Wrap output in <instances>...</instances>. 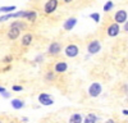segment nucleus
Instances as JSON below:
<instances>
[{
	"mask_svg": "<svg viewBox=\"0 0 128 123\" xmlns=\"http://www.w3.org/2000/svg\"><path fill=\"white\" fill-rule=\"evenodd\" d=\"M101 85L98 84V82H94V84L88 87V95L92 96V98H96V96H99L101 94Z\"/></svg>",
	"mask_w": 128,
	"mask_h": 123,
	"instance_id": "f257e3e1",
	"label": "nucleus"
},
{
	"mask_svg": "<svg viewBox=\"0 0 128 123\" xmlns=\"http://www.w3.org/2000/svg\"><path fill=\"white\" fill-rule=\"evenodd\" d=\"M87 50H88L90 54H96V53H99V51L101 50V44H100V41H99V40L91 41V42L88 44V46H87Z\"/></svg>",
	"mask_w": 128,
	"mask_h": 123,
	"instance_id": "f03ea898",
	"label": "nucleus"
},
{
	"mask_svg": "<svg viewBox=\"0 0 128 123\" xmlns=\"http://www.w3.org/2000/svg\"><path fill=\"white\" fill-rule=\"evenodd\" d=\"M78 46L77 45H74V44H72V45H68L67 48H66V55L67 56H69V58H74V56H77L78 55Z\"/></svg>",
	"mask_w": 128,
	"mask_h": 123,
	"instance_id": "7ed1b4c3",
	"label": "nucleus"
},
{
	"mask_svg": "<svg viewBox=\"0 0 128 123\" xmlns=\"http://www.w3.org/2000/svg\"><path fill=\"white\" fill-rule=\"evenodd\" d=\"M58 8V0H49V2L45 4V13L50 14Z\"/></svg>",
	"mask_w": 128,
	"mask_h": 123,
	"instance_id": "20e7f679",
	"label": "nucleus"
},
{
	"mask_svg": "<svg viewBox=\"0 0 128 123\" xmlns=\"http://www.w3.org/2000/svg\"><path fill=\"white\" fill-rule=\"evenodd\" d=\"M114 19H115L116 23H124L127 20V12L123 10V9L118 10V12L115 13V16H114Z\"/></svg>",
	"mask_w": 128,
	"mask_h": 123,
	"instance_id": "39448f33",
	"label": "nucleus"
},
{
	"mask_svg": "<svg viewBox=\"0 0 128 123\" xmlns=\"http://www.w3.org/2000/svg\"><path fill=\"white\" fill-rule=\"evenodd\" d=\"M38 101L42 105H51L52 102H54L52 99H51V96H49L48 94H40L38 95Z\"/></svg>",
	"mask_w": 128,
	"mask_h": 123,
	"instance_id": "423d86ee",
	"label": "nucleus"
},
{
	"mask_svg": "<svg viewBox=\"0 0 128 123\" xmlns=\"http://www.w3.org/2000/svg\"><path fill=\"white\" fill-rule=\"evenodd\" d=\"M119 31H120V27H119V23H114V24H110V27L108 28V35L110 37H115L116 35L119 34Z\"/></svg>",
	"mask_w": 128,
	"mask_h": 123,
	"instance_id": "0eeeda50",
	"label": "nucleus"
},
{
	"mask_svg": "<svg viewBox=\"0 0 128 123\" xmlns=\"http://www.w3.org/2000/svg\"><path fill=\"white\" fill-rule=\"evenodd\" d=\"M19 35H20V30H19V28H17V27H10L9 32H8V37H9L10 40L18 38Z\"/></svg>",
	"mask_w": 128,
	"mask_h": 123,
	"instance_id": "6e6552de",
	"label": "nucleus"
},
{
	"mask_svg": "<svg viewBox=\"0 0 128 123\" xmlns=\"http://www.w3.org/2000/svg\"><path fill=\"white\" fill-rule=\"evenodd\" d=\"M49 54L50 55H56V54H59V51H60V44H58V42H52L50 46H49Z\"/></svg>",
	"mask_w": 128,
	"mask_h": 123,
	"instance_id": "1a4fd4ad",
	"label": "nucleus"
},
{
	"mask_svg": "<svg viewBox=\"0 0 128 123\" xmlns=\"http://www.w3.org/2000/svg\"><path fill=\"white\" fill-rule=\"evenodd\" d=\"M67 69H68V64L64 63V62H60V63L55 64V72H58V73H63V72H66Z\"/></svg>",
	"mask_w": 128,
	"mask_h": 123,
	"instance_id": "9d476101",
	"label": "nucleus"
},
{
	"mask_svg": "<svg viewBox=\"0 0 128 123\" xmlns=\"http://www.w3.org/2000/svg\"><path fill=\"white\" fill-rule=\"evenodd\" d=\"M76 23H77V19L76 18H69L67 22L64 23V30H67V31L72 30L74 26H76Z\"/></svg>",
	"mask_w": 128,
	"mask_h": 123,
	"instance_id": "9b49d317",
	"label": "nucleus"
},
{
	"mask_svg": "<svg viewBox=\"0 0 128 123\" xmlns=\"http://www.w3.org/2000/svg\"><path fill=\"white\" fill-rule=\"evenodd\" d=\"M12 106L14 108V109H22L23 106H24V102L22 101V100H19V99H14V100H12Z\"/></svg>",
	"mask_w": 128,
	"mask_h": 123,
	"instance_id": "f8f14e48",
	"label": "nucleus"
},
{
	"mask_svg": "<svg viewBox=\"0 0 128 123\" xmlns=\"http://www.w3.org/2000/svg\"><path fill=\"white\" fill-rule=\"evenodd\" d=\"M23 17L27 18L30 22H35L36 18H37V14H36V12H24Z\"/></svg>",
	"mask_w": 128,
	"mask_h": 123,
	"instance_id": "ddd939ff",
	"label": "nucleus"
},
{
	"mask_svg": "<svg viewBox=\"0 0 128 123\" xmlns=\"http://www.w3.org/2000/svg\"><path fill=\"white\" fill-rule=\"evenodd\" d=\"M32 38H34V37H32L31 34H26V35L23 36V38H22V45H23V46H28V45L32 42Z\"/></svg>",
	"mask_w": 128,
	"mask_h": 123,
	"instance_id": "4468645a",
	"label": "nucleus"
},
{
	"mask_svg": "<svg viewBox=\"0 0 128 123\" xmlns=\"http://www.w3.org/2000/svg\"><path fill=\"white\" fill-rule=\"evenodd\" d=\"M10 27H17V28H19L20 31H22V30H26V23L20 22V20H16V22H13L12 24H10Z\"/></svg>",
	"mask_w": 128,
	"mask_h": 123,
	"instance_id": "2eb2a0df",
	"label": "nucleus"
},
{
	"mask_svg": "<svg viewBox=\"0 0 128 123\" xmlns=\"http://www.w3.org/2000/svg\"><path fill=\"white\" fill-rule=\"evenodd\" d=\"M17 8L14 5H10V6H2L0 8V12H4V13H10L13 12V10H16Z\"/></svg>",
	"mask_w": 128,
	"mask_h": 123,
	"instance_id": "dca6fc26",
	"label": "nucleus"
},
{
	"mask_svg": "<svg viewBox=\"0 0 128 123\" xmlns=\"http://www.w3.org/2000/svg\"><path fill=\"white\" fill-rule=\"evenodd\" d=\"M69 122H72V123L82 122V117H81V114H73V116L69 118Z\"/></svg>",
	"mask_w": 128,
	"mask_h": 123,
	"instance_id": "f3484780",
	"label": "nucleus"
},
{
	"mask_svg": "<svg viewBox=\"0 0 128 123\" xmlns=\"http://www.w3.org/2000/svg\"><path fill=\"white\" fill-rule=\"evenodd\" d=\"M96 120H98V117L94 116V114H88L84 122H87V123H92V122H96Z\"/></svg>",
	"mask_w": 128,
	"mask_h": 123,
	"instance_id": "a211bd4d",
	"label": "nucleus"
},
{
	"mask_svg": "<svg viewBox=\"0 0 128 123\" xmlns=\"http://www.w3.org/2000/svg\"><path fill=\"white\" fill-rule=\"evenodd\" d=\"M90 18H92L96 23H99V22H100V14H99V13H92V14L90 16Z\"/></svg>",
	"mask_w": 128,
	"mask_h": 123,
	"instance_id": "6ab92c4d",
	"label": "nucleus"
},
{
	"mask_svg": "<svg viewBox=\"0 0 128 123\" xmlns=\"http://www.w3.org/2000/svg\"><path fill=\"white\" fill-rule=\"evenodd\" d=\"M113 2H108V3H106L105 5H104V12H109V10L113 8Z\"/></svg>",
	"mask_w": 128,
	"mask_h": 123,
	"instance_id": "aec40b11",
	"label": "nucleus"
},
{
	"mask_svg": "<svg viewBox=\"0 0 128 123\" xmlns=\"http://www.w3.org/2000/svg\"><path fill=\"white\" fill-rule=\"evenodd\" d=\"M3 62H4V63H10V62H12V56H5L4 59H3Z\"/></svg>",
	"mask_w": 128,
	"mask_h": 123,
	"instance_id": "412c9836",
	"label": "nucleus"
},
{
	"mask_svg": "<svg viewBox=\"0 0 128 123\" xmlns=\"http://www.w3.org/2000/svg\"><path fill=\"white\" fill-rule=\"evenodd\" d=\"M22 88H23L22 86H13V90L14 91H22Z\"/></svg>",
	"mask_w": 128,
	"mask_h": 123,
	"instance_id": "4be33fe9",
	"label": "nucleus"
},
{
	"mask_svg": "<svg viewBox=\"0 0 128 123\" xmlns=\"http://www.w3.org/2000/svg\"><path fill=\"white\" fill-rule=\"evenodd\" d=\"M52 78H54L52 73H48V74H46V80H52Z\"/></svg>",
	"mask_w": 128,
	"mask_h": 123,
	"instance_id": "5701e85b",
	"label": "nucleus"
},
{
	"mask_svg": "<svg viewBox=\"0 0 128 123\" xmlns=\"http://www.w3.org/2000/svg\"><path fill=\"white\" fill-rule=\"evenodd\" d=\"M124 23H126L124 24V31H126V32H128V20H126Z\"/></svg>",
	"mask_w": 128,
	"mask_h": 123,
	"instance_id": "b1692460",
	"label": "nucleus"
},
{
	"mask_svg": "<svg viewBox=\"0 0 128 123\" xmlns=\"http://www.w3.org/2000/svg\"><path fill=\"white\" fill-rule=\"evenodd\" d=\"M123 114H126V116H128V109H124V110H123Z\"/></svg>",
	"mask_w": 128,
	"mask_h": 123,
	"instance_id": "393cba45",
	"label": "nucleus"
},
{
	"mask_svg": "<svg viewBox=\"0 0 128 123\" xmlns=\"http://www.w3.org/2000/svg\"><path fill=\"white\" fill-rule=\"evenodd\" d=\"M5 91V88L4 87H2V86H0V94H2V92H4Z\"/></svg>",
	"mask_w": 128,
	"mask_h": 123,
	"instance_id": "a878e982",
	"label": "nucleus"
},
{
	"mask_svg": "<svg viewBox=\"0 0 128 123\" xmlns=\"http://www.w3.org/2000/svg\"><path fill=\"white\" fill-rule=\"evenodd\" d=\"M64 2H66V3H70V2H72V0H64Z\"/></svg>",
	"mask_w": 128,
	"mask_h": 123,
	"instance_id": "bb28decb",
	"label": "nucleus"
}]
</instances>
